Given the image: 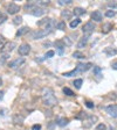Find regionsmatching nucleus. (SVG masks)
<instances>
[{
    "instance_id": "20e7f679",
    "label": "nucleus",
    "mask_w": 117,
    "mask_h": 130,
    "mask_svg": "<svg viewBox=\"0 0 117 130\" xmlns=\"http://www.w3.org/2000/svg\"><path fill=\"white\" fill-rule=\"evenodd\" d=\"M25 62H26V59L24 57L15 58V59H13L12 62H9V63H8V67H9V69H16V67L21 66Z\"/></svg>"
},
{
    "instance_id": "423d86ee",
    "label": "nucleus",
    "mask_w": 117,
    "mask_h": 130,
    "mask_svg": "<svg viewBox=\"0 0 117 130\" xmlns=\"http://www.w3.org/2000/svg\"><path fill=\"white\" fill-rule=\"evenodd\" d=\"M94 29H95L94 22H87L83 27H82V31H83V34H86V35H91Z\"/></svg>"
},
{
    "instance_id": "7c9ffc66",
    "label": "nucleus",
    "mask_w": 117,
    "mask_h": 130,
    "mask_svg": "<svg viewBox=\"0 0 117 130\" xmlns=\"http://www.w3.org/2000/svg\"><path fill=\"white\" fill-rule=\"evenodd\" d=\"M62 42H63V44H65V46H71V41L69 39V37H65Z\"/></svg>"
},
{
    "instance_id": "f257e3e1",
    "label": "nucleus",
    "mask_w": 117,
    "mask_h": 130,
    "mask_svg": "<svg viewBox=\"0 0 117 130\" xmlns=\"http://www.w3.org/2000/svg\"><path fill=\"white\" fill-rule=\"evenodd\" d=\"M42 102L47 107H54L57 103V99L54 95V91L52 88H45L42 93Z\"/></svg>"
},
{
    "instance_id": "4be33fe9",
    "label": "nucleus",
    "mask_w": 117,
    "mask_h": 130,
    "mask_svg": "<svg viewBox=\"0 0 117 130\" xmlns=\"http://www.w3.org/2000/svg\"><path fill=\"white\" fill-rule=\"evenodd\" d=\"M79 71H77L76 69H74L73 71H69V72H65L63 73V76L65 77H74V76H76V74H79Z\"/></svg>"
},
{
    "instance_id": "0eeeda50",
    "label": "nucleus",
    "mask_w": 117,
    "mask_h": 130,
    "mask_svg": "<svg viewBox=\"0 0 117 130\" xmlns=\"http://www.w3.org/2000/svg\"><path fill=\"white\" fill-rule=\"evenodd\" d=\"M15 47H16V44L14 42L5 43V46L1 49V52H3V54H11V51H13V49L15 48Z\"/></svg>"
},
{
    "instance_id": "5701e85b",
    "label": "nucleus",
    "mask_w": 117,
    "mask_h": 130,
    "mask_svg": "<svg viewBox=\"0 0 117 130\" xmlns=\"http://www.w3.org/2000/svg\"><path fill=\"white\" fill-rule=\"evenodd\" d=\"M80 23H81L80 19H75V20H73V21L70 22V24H69V26H70V28H73V29H74V28H76Z\"/></svg>"
},
{
    "instance_id": "58836bf2",
    "label": "nucleus",
    "mask_w": 117,
    "mask_h": 130,
    "mask_svg": "<svg viewBox=\"0 0 117 130\" xmlns=\"http://www.w3.org/2000/svg\"><path fill=\"white\" fill-rule=\"evenodd\" d=\"M4 94H5L4 93V91H0V101L4 99Z\"/></svg>"
},
{
    "instance_id": "f8f14e48",
    "label": "nucleus",
    "mask_w": 117,
    "mask_h": 130,
    "mask_svg": "<svg viewBox=\"0 0 117 130\" xmlns=\"http://www.w3.org/2000/svg\"><path fill=\"white\" fill-rule=\"evenodd\" d=\"M91 19L96 22H101L102 19H103V15H102V13L100 12V11H95V12H92V14H91Z\"/></svg>"
},
{
    "instance_id": "c85d7f7f",
    "label": "nucleus",
    "mask_w": 117,
    "mask_h": 130,
    "mask_svg": "<svg viewBox=\"0 0 117 130\" xmlns=\"http://www.w3.org/2000/svg\"><path fill=\"white\" fill-rule=\"evenodd\" d=\"M21 22H22V18H21V16H15V18L13 19V23L16 24V26H18V24H20Z\"/></svg>"
},
{
    "instance_id": "ea45409f",
    "label": "nucleus",
    "mask_w": 117,
    "mask_h": 130,
    "mask_svg": "<svg viewBox=\"0 0 117 130\" xmlns=\"http://www.w3.org/2000/svg\"><path fill=\"white\" fill-rule=\"evenodd\" d=\"M111 67H112L114 70H117V62H116V63L112 64V65H111Z\"/></svg>"
},
{
    "instance_id": "7ed1b4c3",
    "label": "nucleus",
    "mask_w": 117,
    "mask_h": 130,
    "mask_svg": "<svg viewBox=\"0 0 117 130\" xmlns=\"http://www.w3.org/2000/svg\"><path fill=\"white\" fill-rule=\"evenodd\" d=\"M52 33L50 30H46V29H40V30H35V31H32L31 34V37L33 39H39V38H43L46 37L47 35H49Z\"/></svg>"
},
{
    "instance_id": "1a4fd4ad",
    "label": "nucleus",
    "mask_w": 117,
    "mask_h": 130,
    "mask_svg": "<svg viewBox=\"0 0 117 130\" xmlns=\"http://www.w3.org/2000/svg\"><path fill=\"white\" fill-rule=\"evenodd\" d=\"M96 121H97V117H96V116H88L87 118L83 120V127L84 128H90Z\"/></svg>"
},
{
    "instance_id": "f3484780",
    "label": "nucleus",
    "mask_w": 117,
    "mask_h": 130,
    "mask_svg": "<svg viewBox=\"0 0 117 130\" xmlns=\"http://www.w3.org/2000/svg\"><path fill=\"white\" fill-rule=\"evenodd\" d=\"M13 122L15 124H22V122H24V116H22V115H14V116H13Z\"/></svg>"
},
{
    "instance_id": "2eb2a0df",
    "label": "nucleus",
    "mask_w": 117,
    "mask_h": 130,
    "mask_svg": "<svg viewBox=\"0 0 117 130\" xmlns=\"http://www.w3.org/2000/svg\"><path fill=\"white\" fill-rule=\"evenodd\" d=\"M73 13H74V15H76V16H81V15H83V14H86V11H84V8H82V7H75V8L73 9Z\"/></svg>"
},
{
    "instance_id": "f704fd0d",
    "label": "nucleus",
    "mask_w": 117,
    "mask_h": 130,
    "mask_svg": "<svg viewBox=\"0 0 117 130\" xmlns=\"http://www.w3.org/2000/svg\"><path fill=\"white\" fill-rule=\"evenodd\" d=\"M100 73H101V67H99V66L94 67V74H97V76H99Z\"/></svg>"
},
{
    "instance_id": "4c0bfd02",
    "label": "nucleus",
    "mask_w": 117,
    "mask_h": 130,
    "mask_svg": "<svg viewBox=\"0 0 117 130\" xmlns=\"http://www.w3.org/2000/svg\"><path fill=\"white\" fill-rule=\"evenodd\" d=\"M32 130H41V125L40 124H34L32 127Z\"/></svg>"
},
{
    "instance_id": "bb28decb",
    "label": "nucleus",
    "mask_w": 117,
    "mask_h": 130,
    "mask_svg": "<svg viewBox=\"0 0 117 130\" xmlns=\"http://www.w3.org/2000/svg\"><path fill=\"white\" fill-rule=\"evenodd\" d=\"M73 57L77 58V59H82V58H84V55L82 54V52H80V51H75L74 54H73Z\"/></svg>"
},
{
    "instance_id": "cd10ccee",
    "label": "nucleus",
    "mask_w": 117,
    "mask_h": 130,
    "mask_svg": "<svg viewBox=\"0 0 117 130\" xmlns=\"http://www.w3.org/2000/svg\"><path fill=\"white\" fill-rule=\"evenodd\" d=\"M6 20H7V15L5 14V13H3L1 11H0V23H4Z\"/></svg>"
},
{
    "instance_id": "6ab92c4d",
    "label": "nucleus",
    "mask_w": 117,
    "mask_h": 130,
    "mask_svg": "<svg viewBox=\"0 0 117 130\" xmlns=\"http://www.w3.org/2000/svg\"><path fill=\"white\" fill-rule=\"evenodd\" d=\"M28 30H29V28L28 27H21L20 29H19L18 31H16V36H22V35H25L26 33H28Z\"/></svg>"
},
{
    "instance_id": "c756f323",
    "label": "nucleus",
    "mask_w": 117,
    "mask_h": 130,
    "mask_svg": "<svg viewBox=\"0 0 117 130\" xmlns=\"http://www.w3.org/2000/svg\"><path fill=\"white\" fill-rule=\"evenodd\" d=\"M115 14H116V13H115L114 11H107V12H105V16H108V18H114Z\"/></svg>"
},
{
    "instance_id": "9d476101",
    "label": "nucleus",
    "mask_w": 117,
    "mask_h": 130,
    "mask_svg": "<svg viewBox=\"0 0 117 130\" xmlns=\"http://www.w3.org/2000/svg\"><path fill=\"white\" fill-rule=\"evenodd\" d=\"M107 113L112 117H117V105H109L105 108Z\"/></svg>"
},
{
    "instance_id": "6e6552de",
    "label": "nucleus",
    "mask_w": 117,
    "mask_h": 130,
    "mask_svg": "<svg viewBox=\"0 0 117 130\" xmlns=\"http://www.w3.org/2000/svg\"><path fill=\"white\" fill-rule=\"evenodd\" d=\"M19 11H20V6H19V5H16V4H14V3L9 4L8 6H7V13H8V14H11V15H14V14H16Z\"/></svg>"
},
{
    "instance_id": "e433bc0d",
    "label": "nucleus",
    "mask_w": 117,
    "mask_h": 130,
    "mask_svg": "<svg viewBox=\"0 0 117 130\" xmlns=\"http://www.w3.org/2000/svg\"><path fill=\"white\" fill-rule=\"evenodd\" d=\"M5 46V37L0 35V48Z\"/></svg>"
},
{
    "instance_id": "72a5a7b5",
    "label": "nucleus",
    "mask_w": 117,
    "mask_h": 130,
    "mask_svg": "<svg viewBox=\"0 0 117 130\" xmlns=\"http://www.w3.org/2000/svg\"><path fill=\"white\" fill-rule=\"evenodd\" d=\"M96 130H107V127H105V124L101 123V124H99V125L96 127Z\"/></svg>"
},
{
    "instance_id": "2f4dec72",
    "label": "nucleus",
    "mask_w": 117,
    "mask_h": 130,
    "mask_svg": "<svg viewBox=\"0 0 117 130\" xmlns=\"http://www.w3.org/2000/svg\"><path fill=\"white\" fill-rule=\"evenodd\" d=\"M54 54H55V52L53 51V50H49V51L46 52V55H45V58H50V57H53V56H54Z\"/></svg>"
},
{
    "instance_id": "aec40b11",
    "label": "nucleus",
    "mask_w": 117,
    "mask_h": 130,
    "mask_svg": "<svg viewBox=\"0 0 117 130\" xmlns=\"http://www.w3.org/2000/svg\"><path fill=\"white\" fill-rule=\"evenodd\" d=\"M111 29H112V24H111V23H105L104 26H103V28H102V33H103V34H108Z\"/></svg>"
},
{
    "instance_id": "a878e982",
    "label": "nucleus",
    "mask_w": 117,
    "mask_h": 130,
    "mask_svg": "<svg viewBox=\"0 0 117 130\" xmlns=\"http://www.w3.org/2000/svg\"><path fill=\"white\" fill-rule=\"evenodd\" d=\"M82 84H83V80H82V79H76V80L74 81V86L77 88V90H80Z\"/></svg>"
},
{
    "instance_id": "39448f33",
    "label": "nucleus",
    "mask_w": 117,
    "mask_h": 130,
    "mask_svg": "<svg viewBox=\"0 0 117 130\" xmlns=\"http://www.w3.org/2000/svg\"><path fill=\"white\" fill-rule=\"evenodd\" d=\"M18 52L20 56H27L29 52H31V46L28 43H22L21 46L19 47Z\"/></svg>"
},
{
    "instance_id": "412c9836",
    "label": "nucleus",
    "mask_w": 117,
    "mask_h": 130,
    "mask_svg": "<svg viewBox=\"0 0 117 130\" xmlns=\"http://www.w3.org/2000/svg\"><path fill=\"white\" fill-rule=\"evenodd\" d=\"M61 16L63 19H70L71 18V12L70 11H68V9H65V11H62L61 12Z\"/></svg>"
},
{
    "instance_id": "f03ea898",
    "label": "nucleus",
    "mask_w": 117,
    "mask_h": 130,
    "mask_svg": "<svg viewBox=\"0 0 117 130\" xmlns=\"http://www.w3.org/2000/svg\"><path fill=\"white\" fill-rule=\"evenodd\" d=\"M25 9L27 11L29 14L34 16H41L45 14V9L42 7L37 6L36 3H28L25 5Z\"/></svg>"
},
{
    "instance_id": "a211bd4d",
    "label": "nucleus",
    "mask_w": 117,
    "mask_h": 130,
    "mask_svg": "<svg viewBox=\"0 0 117 130\" xmlns=\"http://www.w3.org/2000/svg\"><path fill=\"white\" fill-rule=\"evenodd\" d=\"M50 22H52V19H49V18H45V19H42V20H41V21H39L37 22V26H39V27H41V26H48V24L50 23Z\"/></svg>"
},
{
    "instance_id": "473e14b6",
    "label": "nucleus",
    "mask_w": 117,
    "mask_h": 130,
    "mask_svg": "<svg viewBox=\"0 0 117 130\" xmlns=\"http://www.w3.org/2000/svg\"><path fill=\"white\" fill-rule=\"evenodd\" d=\"M71 1L73 0H60L58 5H69V4H71Z\"/></svg>"
},
{
    "instance_id": "dca6fc26",
    "label": "nucleus",
    "mask_w": 117,
    "mask_h": 130,
    "mask_svg": "<svg viewBox=\"0 0 117 130\" xmlns=\"http://www.w3.org/2000/svg\"><path fill=\"white\" fill-rule=\"evenodd\" d=\"M68 123H69V120H68V118H66V117L58 118L57 122H56V124H57L58 127H66Z\"/></svg>"
},
{
    "instance_id": "393cba45",
    "label": "nucleus",
    "mask_w": 117,
    "mask_h": 130,
    "mask_svg": "<svg viewBox=\"0 0 117 130\" xmlns=\"http://www.w3.org/2000/svg\"><path fill=\"white\" fill-rule=\"evenodd\" d=\"M56 28L58 30H65L66 29V22L65 21H60L58 23H56Z\"/></svg>"
},
{
    "instance_id": "b1692460",
    "label": "nucleus",
    "mask_w": 117,
    "mask_h": 130,
    "mask_svg": "<svg viewBox=\"0 0 117 130\" xmlns=\"http://www.w3.org/2000/svg\"><path fill=\"white\" fill-rule=\"evenodd\" d=\"M63 93H65L66 95H68V97H74V95H75L74 92L71 91L70 88H68V87H65V88H63Z\"/></svg>"
},
{
    "instance_id": "4468645a",
    "label": "nucleus",
    "mask_w": 117,
    "mask_h": 130,
    "mask_svg": "<svg viewBox=\"0 0 117 130\" xmlns=\"http://www.w3.org/2000/svg\"><path fill=\"white\" fill-rule=\"evenodd\" d=\"M104 54L107 56H109V57H112V56H115L117 54V50L115 48H111V47H107L104 49Z\"/></svg>"
},
{
    "instance_id": "9b49d317",
    "label": "nucleus",
    "mask_w": 117,
    "mask_h": 130,
    "mask_svg": "<svg viewBox=\"0 0 117 130\" xmlns=\"http://www.w3.org/2000/svg\"><path fill=\"white\" fill-rule=\"evenodd\" d=\"M89 37H90V35H84V36L79 41V43H77V48H80V49L84 48V47L87 46L88 41H89Z\"/></svg>"
},
{
    "instance_id": "ddd939ff",
    "label": "nucleus",
    "mask_w": 117,
    "mask_h": 130,
    "mask_svg": "<svg viewBox=\"0 0 117 130\" xmlns=\"http://www.w3.org/2000/svg\"><path fill=\"white\" fill-rule=\"evenodd\" d=\"M55 47H56V49H57L58 55H63V52H65V44H63V42H62V41H56Z\"/></svg>"
},
{
    "instance_id": "a19ab883",
    "label": "nucleus",
    "mask_w": 117,
    "mask_h": 130,
    "mask_svg": "<svg viewBox=\"0 0 117 130\" xmlns=\"http://www.w3.org/2000/svg\"><path fill=\"white\" fill-rule=\"evenodd\" d=\"M3 85V79H1V77H0V86Z\"/></svg>"
},
{
    "instance_id": "c9c22d12",
    "label": "nucleus",
    "mask_w": 117,
    "mask_h": 130,
    "mask_svg": "<svg viewBox=\"0 0 117 130\" xmlns=\"http://www.w3.org/2000/svg\"><path fill=\"white\" fill-rule=\"evenodd\" d=\"M86 106L88 107V108H94V107H95V105H94V103L91 102V101H86Z\"/></svg>"
}]
</instances>
